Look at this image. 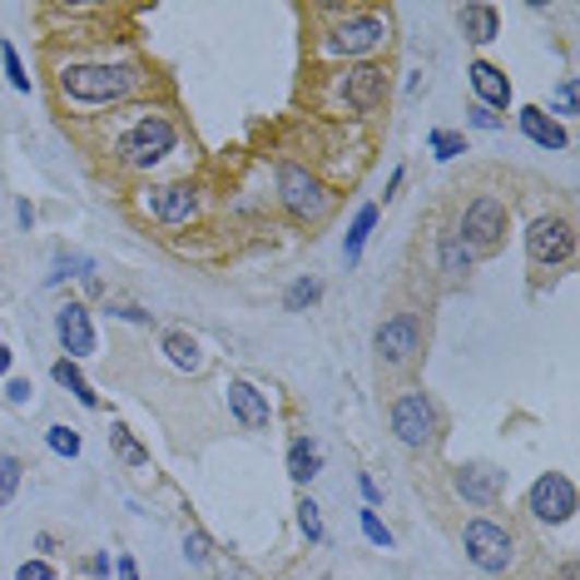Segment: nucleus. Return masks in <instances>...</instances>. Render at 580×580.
<instances>
[{
    "mask_svg": "<svg viewBox=\"0 0 580 580\" xmlns=\"http://www.w3.org/2000/svg\"><path fill=\"white\" fill-rule=\"evenodd\" d=\"M45 447H50L55 457H64V462H75L85 441H80V431H75V427H64V422H55V427L45 431Z\"/></svg>",
    "mask_w": 580,
    "mask_h": 580,
    "instance_id": "27",
    "label": "nucleus"
},
{
    "mask_svg": "<svg viewBox=\"0 0 580 580\" xmlns=\"http://www.w3.org/2000/svg\"><path fill=\"white\" fill-rule=\"evenodd\" d=\"M427 343V328H422V312H392V318L377 322L372 347L382 357V367H412L422 357Z\"/></svg>",
    "mask_w": 580,
    "mask_h": 580,
    "instance_id": "8",
    "label": "nucleus"
},
{
    "mask_svg": "<svg viewBox=\"0 0 580 580\" xmlns=\"http://www.w3.org/2000/svg\"><path fill=\"white\" fill-rule=\"evenodd\" d=\"M293 511H298V531L312 541V546H318V541H328V531H322V506L312 501V496H303Z\"/></svg>",
    "mask_w": 580,
    "mask_h": 580,
    "instance_id": "28",
    "label": "nucleus"
},
{
    "mask_svg": "<svg viewBox=\"0 0 580 580\" xmlns=\"http://www.w3.org/2000/svg\"><path fill=\"white\" fill-rule=\"evenodd\" d=\"M387 422H392V437H398L407 451H431L441 441V412L422 387L398 392L392 407H387Z\"/></svg>",
    "mask_w": 580,
    "mask_h": 580,
    "instance_id": "5",
    "label": "nucleus"
},
{
    "mask_svg": "<svg viewBox=\"0 0 580 580\" xmlns=\"http://www.w3.org/2000/svg\"><path fill=\"white\" fill-rule=\"evenodd\" d=\"M338 99L353 115H377L387 99V70L382 64H347L343 75H338Z\"/></svg>",
    "mask_w": 580,
    "mask_h": 580,
    "instance_id": "12",
    "label": "nucleus"
},
{
    "mask_svg": "<svg viewBox=\"0 0 580 580\" xmlns=\"http://www.w3.org/2000/svg\"><path fill=\"white\" fill-rule=\"evenodd\" d=\"M526 253L536 269H560V263H570V253H576V224H570L566 214H541L536 224L526 228Z\"/></svg>",
    "mask_w": 580,
    "mask_h": 580,
    "instance_id": "10",
    "label": "nucleus"
},
{
    "mask_svg": "<svg viewBox=\"0 0 580 580\" xmlns=\"http://www.w3.org/2000/svg\"><path fill=\"white\" fill-rule=\"evenodd\" d=\"M279 204L293 224H318V218H328V209H333V189H328L308 164L283 159L279 164Z\"/></svg>",
    "mask_w": 580,
    "mask_h": 580,
    "instance_id": "4",
    "label": "nucleus"
},
{
    "mask_svg": "<svg viewBox=\"0 0 580 580\" xmlns=\"http://www.w3.org/2000/svg\"><path fill=\"white\" fill-rule=\"evenodd\" d=\"M506 224H511V209H506L496 193H476L472 204L462 209V224H457V234H462L466 248L482 258V253H496V248L506 244Z\"/></svg>",
    "mask_w": 580,
    "mask_h": 580,
    "instance_id": "7",
    "label": "nucleus"
},
{
    "mask_svg": "<svg viewBox=\"0 0 580 580\" xmlns=\"http://www.w3.org/2000/svg\"><path fill=\"white\" fill-rule=\"evenodd\" d=\"M21 476H25V462L15 451H0V506H11L15 492H21Z\"/></svg>",
    "mask_w": 580,
    "mask_h": 580,
    "instance_id": "26",
    "label": "nucleus"
},
{
    "mask_svg": "<svg viewBox=\"0 0 580 580\" xmlns=\"http://www.w3.org/2000/svg\"><path fill=\"white\" fill-rule=\"evenodd\" d=\"M174 150H179V119L164 115V109H144V115L119 134L115 164L125 174H150V169H159Z\"/></svg>",
    "mask_w": 580,
    "mask_h": 580,
    "instance_id": "2",
    "label": "nucleus"
},
{
    "mask_svg": "<svg viewBox=\"0 0 580 580\" xmlns=\"http://www.w3.org/2000/svg\"><path fill=\"white\" fill-rule=\"evenodd\" d=\"M392 45V21L387 15H372V11H338V25H328L318 40L322 55H333V60H357V55H372Z\"/></svg>",
    "mask_w": 580,
    "mask_h": 580,
    "instance_id": "3",
    "label": "nucleus"
},
{
    "mask_svg": "<svg viewBox=\"0 0 580 580\" xmlns=\"http://www.w3.org/2000/svg\"><path fill=\"white\" fill-rule=\"evenodd\" d=\"M109 566H115V560H109L105 551H99V556H90V576H95V580H105V576H109Z\"/></svg>",
    "mask_w": 580,
    "mask_h": 580,
    "instance_id": "40",
    "label": "nucleus"
},
{
    "mask_svg": "<svg viewBox=\"0 0 580 580\" xmlns=\"http://www.w3.org/2000/svg\"><path fill=\"white\" fill-rule=\"evenodd\" d=\"M526 511L541 526H566L570 516H576V486H570V476H560V472L536 476L526 492Z\"/></svg>",
    "mask_w": 580,
    "mask_h": 580,
    "instance_id": "11",
    "label": "nucleus"
},
{
    "mask_svg": "<svg viewBox=\"0 0 580 580\" xmlns=\"http://www.w3.org/2000/svg\"><path fill=\"white\" fill-rule=\"evenodd\" d=\"M228 412H234V422L244 431H269V422H273V402H269V392H258L248 377H228Z\"/></svg>",
    "mask_w": 580,
    "mask_h": 580,
    "instance_id": "15",
    "label": "nucleus"
},
{
    "mask_svg": "<svg viewBox=\"0 0 580 580\" xmlns=\"http://www.w3.org/2000/svg\"><path fill=\"white\" fill-rule=\"evenodd\" d=\"M357 486H363V496H367V506H377V501H382V492H377V482H372V476H357Z\"/></svg>",
    "mask_w": 580,
    "mask_h": 580,
    "instance_id": "41",
    "label": "nucleus"
},
{
    "mask_svg": "<svg viewBox=\"0 0 580 580\" xmlns=\"http://www.w3.org/2000/svg\"><path fill=\"white\" fill-rule=\"evenodd\" d=\"M64 279H95V263H90L85 253H60L55 258L50 283H64Z\"/></svg>",
    "mask_w": 580,
    "mask_h": 580,
    "instance_id": "29",
    "label": "nucleus"
},
{
    "mask_svg": "<svg viewBox=\"0 0 580 580\" xmlns=\"http://www.w3.org/2000/svg\"><path fill=\"white\" fill-rule=\"evenodd\" d=\"M318 472H322L318 441H312V437H293V447H288V476H293L298 486H308Z\"/></svg>",
    "mask_w": 580,
    "mask_h": 580,
    "instance_id": "22",
    "label": "nucleus"
},
{
    "mask_svg": "<svg viewBox=\"0 0 580 580\" xmlns=\"http://www.w3.org/2000/svg\"><path fill=\"white\" fill-rule=\"evenodd\" d=\"M427 150H431V159L451 164L457 154H466V134H457V129H431V134H427Z\"/></svg>",
    "mask_w": 580,
    "mask_h": 580,
    "instance_id": "25",
    "label": "nucleus"
},
{
    "mask_svg": "<svg viewBox=\"0 0 580 580\" xmlns=\"http://www.w3.org/2000/svg\"><path fill=\"white\" fill-rule=\"evenodd\" d=\"M50 377H55V382L64 387V392H70V398L80 402V407H90V412L99 407V392H95V387L85 382V372H80V363H70V357H60V363L50 367Z\"/></svg>",
    "mask_w": 580,
    "mask_h": 580,
    "instance_id": "21",
    "label": "nucleus"
},
{
    "mask_svg": "<svg viewBox=\"0 0 580 580\" xmlns=\"http://www.w3.org/2000/svg\"><path fill=\"white\" fill-rule=\"evenodd\" d=\"M560 580H576V560H566V566H560Z\"/></svg>",
    "mask_w": 580,
    "mask_h": 580,
    "instance_id": "43",
    "label": "nucleus"
},
{
    "mask_svg": "<svg viewBox=\"0 0 580 580\" xmlns=\"http://www.w3.org/2000/svg\"><path fill=\"white\" fill-rule=\"evenodd\" d=\"M318 298H322V283H318V279H298L288 293H283V308H288V312H303V308H312Z\"/></svg>",
    "mask_w": 580,
    "mask_h": 580,
    "instance_id": "33",
    "label": "nucleus"
},
{
    "mask_svg": "<svg viewBox=\"0 0 580 580\" xmlns=\"http://www.w3.org/2000/svg\"><path fill=\"white\" fill-rule=\"evenodd\" d=\"M462 551L466 560H472L482 576H506V570L516 566V536L511 526H501V521H492V516H472L462 526Z\"/></svg>",
    "mask_w": 580,
    "mask_h": 580,
    "instance_id": "6",
    "label": "nucleus"
},
{
    "mask_svg": "<svg viewBox=\"0 0 580 580\" xmlns=\"http://www.w3.org/2000/svg\"><path fill=\"white\" fill-rule=\"evenodd\" d=\"M466 85H472L476 105L492 109V115H496V109H511V80H506L501 64L472 60V64H466Z\"/></svg>",
    "mask_w": 580,
    "mask_h": 580,
    "instance_id": "16",
    "label": "nucleus"
},
{
    "mask_svg": "<svg viewBox=\"0 0 580 580\" xmlns=\"http://www.w3.org/2000/svg\"><path fill=\"white\" fill-rule=\"evenodd\" d=\"M451 492L472 506H496L506 496V472L492 462H462L451 466Z\"/></svg>",
    "mask_w": 580,
    "mask_h": 580,
    "instance_id": "13",
    "label": "nucleus"
},
{
    "mask_svg": "<svg viewBox=\"0 0 580 580\" xmlns=\"http://www.w3.org/2000/svg\"><path fill=\"white\" fill-rule=\"evenodd\" d=\"M0 64H5V80H11V90H21V95H31V75H25L21 50H15L11 40H0Z\"/></svg>",
    "mask_w": 580,
    "mask_h": 580,
    "instance_id": "31",
    "label": "nucleus"
},
{
    "mask_svg": "<svg viewBox=\"0 0 580 580\" xmlns=\"http://www.w3.org/2000/svg\"><path fill=\"white\" fill-rule=\"evenodd\" d=\"M372 228H377V204H363L353 214V224H347V234H343L347 269H357V263H363V248H367V238H372Z\"/></svg>",
    "mask_w": 580,
    "mask_h": 580,
    "instance_id": "20",
    "label": "nucleus"
},
{
    "mask_svg": "<svg viewBox=\"0 0 580 580\" xmlns=\"http://www.w3.org/2000/svg\"><path fill=\"white\" fill-rule=\"evenodd\" d=\"M546 115L556 119V125H560V119H570V115H576V75H566V80L556 85V99H551V109H546Z\"/></svg>",
    "mask_w": 580,
    "mask_h": 580,
    "instance_id": "34",
    "label": "nucleus"
},
{
    "mask_svg": "<svg viewBox=\"0 0 580 580\" xmlns=\"http://www.w3.org/2000/svg\"><path fill=\"white\" fill-rule=\"evenodd\" d=\"M437 258H441V273H447V279H466L476 263V253L466 248V238L457 234V228H441L437 234Z\"/></svg>",
    "mask_w": 580,
    "mask_h": 580,
    "instance_id": "19",
    "label": "nucleus"
},
{
    "mask_svg": "<svg viewBox=\"0 0 580 580\" xmlns=\"http://www.w3.org/2000/svg\"><path fill=\"white\" fill-rule=\"evenodd\" d=\"M55 338H60V347H64V357H70V363H85L90 353H95V318H90V308L85 303H64L60 312H55Z\"/></svg>",
    "mask_w": 580,
    "mask_h": 580,
    "instance_id": "14",
    "label": "nucleus"
},
{
    "mask_svg": "<svg viewBox=\"0 0 580 580\" xmlns=\"http://www.w3.org/2000/svg\"><path fill=\"white\" fill-rule=\"evenodd\" d=\"M150 85V70L140 60H80V64H60L55 90L70 105H125Z\"/></svg>",
    "mask_w": 580,
    "mask_h": 580,
    "instance_id": "1",
    "label": "nucleus"
},
{
    "mask_svg": "<svg viewBox=\"0 0 580 580\" xmlns=\"http://www.w3.org/2000/svg\"><path fill=\"white\" fill-rule=\"evenodd\" d=\"M115 580H140V566H134V556H125V551L115 556Z\"/></svg>",
    "mask_w": 580,
    "mask_h": 580,
    "instance_id": "37",
    "label": "nucleus"
},
{
    "mask_svg": "<svg viewBox=\"0 0 580 580\" xmlns=\"http://www.w3.org/2000/svg\"><path fill=\"white\" fill-rule=\"evenodd\" d=\"M11 357H15V353H11V347H5V343H0V377L11 372Z\"/></svg>",
    "mask_w": 580,
    "mask_h": 580,
    "instance_id": "42",
    "label": "nucleus"
},
{
    "mask_svg": "<svg viewBox=\"0 0 580 580\" xmlns=\"http://www.w3.org/2000/svg\"><path fill=\"white\" fill-rule=\"evenodd\" d=\"M516 125H521V134H526L531 144H541V150H551V154L570 150V129H566V125H556V119H551L541 105L516 109Z\"/></svg>",
    "mask_w": 580,
    "mask_h": 580,
    "instance_id": "17",
    "label": "nucleus"
},
{
    "mask_svg": "<svg viewBox=\"0 0 580 580\" xmlns=\"http://www.w3.org/2000/svg\"><path fill=\"white\" fill-rule=\"evenodd\" d=\"M5 398H11L15 407H25V402H31V382H25V377H11V387H5Z\"/></svg>",
    "mask_w": 580,
    "mask_h": 580,
    "instance_id": "38",
    "label": "nucleus"
},
{
    "mask_svg": "<svg viewBox=\"0 0 580 580\" xmlns=\"http://www.w3.org/2000/svg\"><path fill=\"white\" fill-rule=\"evenodd\" d=\"M105 312H115V318H125V322H144V328H150V322H154V312L134 308V303H109Z\"/></svg>",
    "mask_w": 580,
    "mask_h": 580,
    "instance_id": "36",
    "label": "nucleus"
},
{
    "mask_svg": "<svg viewBox=\"0 0 580 580\" xmlns=\"http://www.w3.org/2000/svg\"><path fill=\"white\" fill-rule=\"evenodd\" d=\"M357 526H363V536L372 541L377 551H392V531L382 526V516H377V506H363V511H357Z\"/></svg>",
    "mask_w": 580,
    "mask_h": 580,
    "instance_id": "32",
    "label": "nucleus"
},
{
    "mask_svg": "<svg viewBox=\"0 0 580 580\" xmlns=\"http://www.w3.org/2000/svg\"><path fill=\"white\" fill-rule=\"evenodd\" d=\"M184 560H189V566H199V570H204L209 560H214V541H209L199 526L184 531Z\"/></svg>",
    "mask_w": 580,
    "mask_h": 580,
    "instance_id": "30",
    "label": "nucleus"
},
{
    "mask_svg": "<svg viewBox=\"0 0 580 580\" xmlns=\"http://www.w3.org/2000/svg\"><path fill=\"white\" fill-rule=\"evenodd\" d=\"M164 357H169V367H179V372H199V367H204V353H199V343H193L189 333H164Z\"/></svg>",
    "mask_w": 580,
    "mask_h": 580,
    "instance_id": "23",
    "label": "nucleus"
},
{
    "mask_svg": "<svg viewBox=\"0 0 580 580\" xmlns=\"http://www.w3.org/2000/svg\"><path fill=\"white\" fill-rule=\"evenodd\" d=\"M15 580H55V566L50 560H21V566H15Z\"/></svg>",
    "mask_w": 580,
    "mask_h": 580,
    "instance_id": "35",
    "label": "nucleus"
},
{
    "mask_svg": "<svg viewBox=\"0 0 580 580\" xmlns=\"http://www.w3.org/2000/svg\"><path fill=\"white\" fill-rule=\"evenodd\" d=\"M140 209L164 228H189L199 218V184L189 179H169V184H150L140 193Z\"/></svg>",
    "mask_w": 580,
    "mask_h": 580,
    "instance_id": "9",
    "label": "nucleus"
},
{
    "mask_svg": "<svg viewBox=\"0 0 580 580\" xmlns=\"http://www.w3.org/2000/svg\"><path fill=\"white\" fill-rule=\"evenodd\" d=\"M457 25H462V35L472 45H492L496 35H501V11L486 5V0H476V5H462V11H457Z\"/></svg>",
    "mask_w": 580,
    "mask_h": 580,
    "instance_id": "18",
    "label": "nucleus"
},
{
    "mask_svg": "<svg viewBox=\"0 0 580 580\" xmlns=\"http://www.w3.org/2000/svg\"><path fill=\"white\" fill-rule=\"evenodd\" d=\"M109 447H115V457L125 466H150V447H140L125 422H109Z\"/></svg>",
    "mask_w": 580,
    "mask_h": 580,
    "instance_id": "24",
    "label": "nucleus"
},
{
    "mask_svg": "<svg viewBox=\"0 0 580 580\" xmlns=\"http://www.w3.org/2000/svg\"><path fill=\"white\" fill-rule=\"evenodd\" d=\"M466 119H472L476 129H501V115H492V109H482V105H472V115H466Z\"/></svg>",
    "mask_w": 580,
    "mask_h": 580,
    "instance_id": "39",
    "label": "nucleus"
}]
</instances>
